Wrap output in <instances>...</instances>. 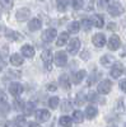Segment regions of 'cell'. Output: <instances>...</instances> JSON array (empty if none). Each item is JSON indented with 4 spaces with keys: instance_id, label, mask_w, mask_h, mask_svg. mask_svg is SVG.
<instances>
[{
    "instance_id": "60d3db41",
    "label": "cell",
    "mask_w": 126,
    "mask_h": 127,
    "mask_svg": "<svg viewBox=\"0 0 126 127\" xmlns=\"http://www.w3.org/2000/svg\"><path fill=\"white\" fill-rule=\"evenodd\" d=\"M88 57H89V54H88L87 51L82 52V59H84V60H88Z\"/></svg>"
},
{
    "instance_id": "277c9868",
    "label": "cell",
    "mask_w": 126,
    "mask_h": 127,
    "mask_svg": "<svg viewBox=\"0 0 126 127\" xmlns=\"http://www.w3.org/2000/svg\"><path fill=\"white\" fill-rule=\"evenodd\" d=\"M79 47H80V41H79V38H77V37H74L70 42H69V46H68V52L70 55H77L78 54V51H79Z\"/></svg>"
},
{
    "instance_id": "f35d334b",
    "label": "cell",
    "mask_w": 126,
    "mask_h": 127,
    "mask_svg": "<svg viewBox=\"0 0 126 127\" xmlns=\"http://www.w3.org/2000/svg\"><path fill=\"white\" fill-rule=\"evenodd\" d=\"M57 88H56V85L55 84H48L47 85V90H50V92H55Z\"/></svg>"
},
{
    "instance_id": "83f0119b",
    "label": "cell",
    "mask_w": 126,
    "mask_h": 127,
    "mask_svg": "<svg viewBox=\"0 0 126 127\" xmlns=\"http://www.w3.org/2000/svg\"><path fill=\"white\" fill-rule=\"evenodd\" d=\"M23 111H24V113H26L27 116L32 114V112L35 111V103H32V102H28L27 104H24V108H23Z\"/></svg>"
},
{
    "instance_id": "ac0fdd59",
    "label": "cell",
    "mask_w": 126,
    "mask_h": 127,
    "mask_svg": "<svg viewBox=\"0 0 126 127\" xmlns=\"http://www.w3.org/2000/svg\"><path fill=\"white\" fill-rule=\"evenodd\" d=\"M10 64H12L13 66H20L23 64V57L18 54H13L10 56Z\"/></svg>"
},
{
    "instance_id": "3957f363",
    "label": "cell",
    "mask_w": 126,
    "mask_h": 127,
    "mask_svg": "<svg viewBox=\"0 0 126 127\" xmlns=\"http://www.w3.org/2000/svg\"><path fill=\"white\" fill-rule=\"evenodd\" d=\"M41 59L45 64L46 70H51V67H52V52L50 50H45L41 54Z\"/></svg>"
},
{
    "instance_id": "836d02e7",
    "label": "cell",
    "mask_w": 126,
    "mask_h": 127,
    "mask_svg": "<svg viewBox=\"0 0 126 127\" xmlns=\"http://www.w3.org/2000/svg\"><path fill=\"white\" fill-rule=\"evenodd\" d=\"M85 102V97L82 94V93H79L78 95H77V100H75V103H77V105H83V103Z\"/></svg>"
},
{
    "instance_id": "1f68e13d",
    "label": "cell",
    "mask_w": 126,
    "mask_h": 127,
    "mask_svg": "<svg viewBox=\"0 0 126 127\" xmlns=\"http://www.w3.org/2000/svg\"><path fill=\"white\" fill-rule=\"evenodd\" d=\"M83 4H84L83 0H71V5L74 9H82Z\"/></svg>"
},
{
    "instance_id": "e0dca14e",
    "label": "cell",
    "mask_w": 126,
    "mask_h": 127,
    "mask_svg": "<svg viewBox=\"0 0 126 127\" xmlns=\"http://www.w3.org/2000/svg\"><path fill=\"white\" fill-rule=\"evenodd\" d=\"M41 27H42V23H41V20L37 19V18L32 19V20H31V22L28 23V28H29V31H32V32L38 31Z\"/></svg>"
},
{
    "instance_id": "484cf974",
    "label": "cell",
    "mask_w": 126,
    "mask_h": 127,
    "mask_svg": "<svg viewBox=\"0 0 126 127\" xmlns=\"http://www.w3.org/2000/svg\"><path fill=\"white\" fill-rule=\"evenodd\" d=\"M112 62H113V59L110 55H104V56L101 57V64H102L103 66H110Z\"/></svg>"
},
{
    "instance_id": "d6986e66",
    "label": "cell",
    "mask_w": 126,
    "mask_h": 127,
    "mask_svg": "<svg viewBox=\"0 0 126 127\" xmlns=\"http://www.w3.org/2000/svg\"><path fill=\"white\" fill-rule=\"evenodd\" d=\"M69 39V33L68 32H61L60 36L57 37V41H56V45L60 47V46H64Z\"/></svg>"
},
{
    "instance_id": "6da1fadb",
    "label": "cell",
    "mask_w": 126,
    "mask_h": 127,
    "mask_svg": "<svg viewBox=\"0 0 126 127\" xmlns=\"http://www.w3.org/2000/svg\"><path fill=\"white\" fill-rule=\"evenodd\" d=\"M54 60H55V64H56L59 67L65 66L66 62H68V55H66V52L65 51H57L56 54H55Z\"/></svg>"
},
{
    "instance_id": "52a82bcc",
    "label": "cell",
    "mask_w": 126,
    "mask_h": 127,
    "mask_svg": "<svg viewBox=\"0 0 126 127\" xmlns=\"http://www.w3.org/2000/svg\"><path fill=\"white\" fill-rule=\"evenodd\" d=\"M120 46H121V39H120V37H119L117 34L111 36L110 39H108V48H110L111 51H116V50H119Z\"/></svg>"
},
{
    "instance_id": "7a4b0ae2",
    "label": "cell",
    "mask_w": 126,
    "mask_h": 127,
    "mask_svg": "<svg viewBox=\"0 0 126 127\" xmlns=\"http://www.w3.org/2000/svg\"><path fill=\"white\" fill-rule=\"evenodd\" d=\"M124 12H125L124 6H122L120 3H117V1L112 3V4L108 6V13H110L112 17H117V15H121Z\"/></svg>"
},
{
    "instance_id": "44dd1931",
    "label": "cell",
    "mask_w": 126,
    "mask_h": 127,
    "mask_svg": "<svg viewBox=\"0 0 126 127\" xmlns=\"http://www.w3.org/2000/svg\"><path fill=\"white\" fill-rule=\"evenodd\" d=\"M59 83H60V85L64 89H66V90L70 88V80H69L68 75H61L60 79H59Z\"/></svg>"
},
{
    "instance_id": "d6a6232c",
    "label": "cell",
    "mask_w": 126,
    "mask_h": 127,
    "mask_svg": "<svg viewBox=\"0 0 126 127\" xmlns=\"http://www.w3.org/2000/svg\"><path fill=\"white\" fill-rule=\"evenodd\" d=\"M14 108H15L17 111H22V109L24 108L23 102H22V100H19V99H15V100H14Z\"/></svg>"
},
{
    "instance_id": "ab89813d",
    "label": "cell",
    "mask_w": 126,
    "mask_h": 127,
    "mask_svg": "<svg viewBox=\"0 0 126 127\" xmlns=\"http://www.w3.org/2000/svg\"><path fill=\"white\" fill-rule=\"evenodd\" d=\"M107 28H108L110 31H115V29H117V26H116V24H115V23H110Z\"/></svg>"
},
{
    "instance_id": "8fae6325",
    "label": "cell",
    "mask_w": 126,
    "mask_h": 127,
    "mask_svg": "<svg viewBox=\"0 0 126 127\" xmlns=\"http://www.w3.org/2000/svg\"><path fill=\"white\" fill-rule=\"evenodd\" d=\"M36 118L40 122H46L50 118V112L47 109H38L36 112Z\"/></svg>"
},
{
    "instance_id": "7c38bea8",
    "label": "cell",
    "mask_w": 126,
    "mask_h": 127,
    "mask_svg": "<svg viewBox=\"0 0 126 127\" xmlns=\"http://www.w3.org/2000/svg\"><path fill=\"white\" fill-rule=\"evenodd\" d=\"M122 71H124V69H122V65L120 62H117L116 65H115L112 69H111V76L113 78V79H116V78H120L121 76V74H122Z\"/></svg>"
},
{
    "instance_id": "ffe728a7",
    "label": "cell",
    "mask_w": 126,
    "mask_h": 127,
    "mask_svg": "<svg viewBox=\"0 0 126 127\" xmlns=\"http://www.w3.org/2000/svg\"><path fill=\"white\" fill-rule=\"evenodd\" d=\"M97 113H98V111L94 105H89V107L85 108V116H87L88 120H93L97 116Z\"/></svg>"
},
{
    "instance_id": "603a6c76",
    "label": "cell",
    "mask_w": 126,
    "mask_h": 127,
    "mask_svg": "<svg viewBox=\"0 0 126 127\" xmlns=\"http://www.w3.org/2000/svg\"><path fill=\"white\" fill-rule=\"evenodd\" d=\"M56 4H57V10L59 12H65L68 5H69V0H57Z\"/></svg>"
},
{
    "instance_id": "4316f807",
    "label": "cell",
    "mask_w": 126,
    "mask_h": 127,
    "mask_svg": "<svg viewBox=\"0 0 126 127\" xmlns=\"http://www.w3.org/2000/svg\"><path fill=\"white\" fill-rule=\"evenodd\" d=\"M71 108H73V104L70 100H68V99L62 100V103H61V111L62 112H69V111H71Z\"/></svg>"
},
{
    "instance_id": "e575fe53",
    "label": "cell",
    "mask_w": 126,
    "mask_h": 127,
    "mask_svg": "<svg viewBox=\"0 0 126 127\" xmlns=\"http://www.w3.org/2000/svg\"><path fill=\"white\" fill-rule=\"evenodd\" d=\"M87 100H89V102H98V95H97L96 93L90 92V93L88 94V98H87Z\"/></svg>"
},
{
    "instance_id": "30bf717a",
    "label": "cell",
    "mask_w": 126,
    "mask_h": 127,
    "mask_svg": "<svg viewBox=\"0 0 126 127\" xmlns=\"http://www.w3.org/2000/svg\"><path fill=\"white\" fill-rule=\"evenodd\" d=\"M31 15V10L28 8H22L19 9L17 12V19L19 20V22H24V20H27Z\"/></svg>"
},
{
    "instance_id": "4fadbf2b",
    "label": "cell",
    "mask_w": 126,
    "mask_h": 127,
    "mask_svg": "<svg viewBox=\"0 0 126 127\" xmlns=\"http://www.w3.org/2000/svg\"><path fill=\"white\" fill-rule=\"evenodd\" d=\"M5 36H6V38L12 39V41H20L23 38L20 33H18L15 31H12V29H5Z\"/></svg>"
},
{
    "instance_id": "b9f144b4",
    "label": "cell",
    "mask_w": 126,
    "mask_h": 127,
    "mask_svg": "<svg viewBox=\"0 0 126 127\" xmlns=\"http://www.w3.org/2000/svg\"><path fill=\"white\" fill-rule=\"evenodd\" d=\"M0 60H1V55H0Z\"/></svg>"
},
{
    "instance_id": "8d00e7d4",
    "label": "cell",
    "mask_w": 126,
    "mask_h": 127,
    "mask_svg": "<svg viewBox=\"0 0 126 127\" xmlns=\"http://www.w3.org/2000/svg\"><path fill=\"white\" fill-rule=\"evenodd\" d=\"M96 80H97V75L92 72V75H90L89 79H88V85H92V84H94V83H96Z\"/></svg>"
},
{
    "instance_id": "2e32d148",
    "label": "cell",
    "mask_w": 126,
    "mask_h": 127,
    "mask_svg": "<svg viewBox=\"0 0 126 127\" xmlns=\"http://www.w3.org/2000/svg\"><path fill=\"white\" fill-rule=\"evenodd\" d=\"M92 20H93L94 27H97V28H102L103 24H104V18L101 14H94L93 18H92Z\"/></svg>"
},
{
    "instance_id": "5b68a950",
    "label": "cell",
    "mask_w": 126,
    "mask_h": 127,
    "mask_svg": "<svg viewBox=\"0 0 126 127\" xmlns=\"http://www.w3.org/2000/svg\"><path fill=\"white\" fill-rule=\"evenodd\" d=\"M111 88H112V83H111V80L104 79L103 81H101V83L98 84L97 90H98V93H101V94H108V93L111 92Z\"/></svg>"
},
{
    "instance_id": "5bb4252c",
    "label": "cell",
    "mask_w": 126,
    "mask_h": 127,
    "mask_svg": "<svg viewBox=\"0 0 126 127\" xmlns=\"http://www.w3.org/2000/svg\"><path fill=\"white\" fill-rule=\"evenodd\" d=\"M87 76V71L85 70H79L78 72L73 74V83L74 84H79L83 81V79Z\"/></svg>"
},
{
    "instance_id": "9c48e42d",
    "label": "cell",
    "mask_w": 126,
    "mask_h": 127,
    "mask_svg": "<svg viewBox=\"0 0 126 127\" xmlns=\"http://www.w3.org/2000/svg\"><path fill=\"white\" fill-rule=\"evenodd\" d=\"M9 92L12 95H14V97H18V95L22 94L23 92V87H22V84H19V83H12L9 85Z\"/></svg>"
},
{
    "instance_id": "cb8c5ba5",
    "label": "cell",
    "mask_w": 126,
    "mask_h": 127,
    "mask_svg": "<svg viewBox=\"0 0 126 127\" xmlns=\"http://www.w3.org/2000/svg\"><path fill=\"white\" fill-rule=\"evenodd\" d=\"M73 121H74L75 123H80L83 122V112L82 111H74V113H73Z\"/></svg>"
},
{
    "instance_id": "f1b7e54d",
    "label": "cell",
    "mask_w": 126,
    "mask_h": 127,
    "mask_svg": "<svg viewBox=\"0 0 126 127\" xmlns=\"http://www.w3.org/2000/svg\"><path fill=\"white\" fill-rule=\"evenodd\" d=\"M59 103H60L59 97H52V98H50V99H48V107H50V108H52V109H55V108H57Z\"/></svg>"
},
{
    "instance_id": "d590c367",
    "label": "cell",
    "mask_w": 126,
    "mask_h": 127,
    "mask_svg": "<svg viewBox=\"0 0 126 127\" xmlns=\"http://www.w3.org/2000/svg\"><path fill=\"white\" fill-rule=\"evenodd\" d=\"M98 8L101 9L108 8V0H98Z\"/></svg>"
},
{
    "instance_id": "9a60e30c",
    "label": "cell",
    "mask_w": 126,
    "mask_h": 127,
    "mask_svg": "<svg viewBox=\"0 0 126 127\" xmlns=\"http://www.w3.org/2000/svg\"><path fill=\"white\" fill-rule=\"evenodd\" d=\"M22 55L24 57H33L35 56V48L31 46V45H24L22 47Z\"/></svg>"
},
{
    "instance_id": "7402d4cb",
    "label": "cell",
    "mask_w": 126,
    "mask_h": 127,
    "mask_svg": "<svg viewBox=\"0 0 126 127\" xmlns=\"http://www.w3.org/2000/svg\"><path fill=\"white\" fill-rule=\"evenodd\" d=\"M68 31L70 33H78L80 31V23L79 22H71L69 26H68Z\"/></svg>"
},
{
    "instance_id": "74e56055",
    "label": "cell",
    "mask_w": 126,
    "mask_h": 127,
    "mask_svg": "<svg viewBox=\"0 0 126 127\" xmlns=\"http://www.w3.org/2000/svg\"><path fill=\"white\" fill-rule=\"evenodd\" d=\"M120 89L122 90V92H126V79H124V80H121L120 81Z\"/></svg>"
},
{
    "instance_id": "d4e9b609",
    "label": "cell",
    "mask_w": 126,
    "mask_h": 127,
    "mask_svg": "<svg viewBox=\"0 0 126 127\" xmlns=\"http://www.w3.org/2000/svg\"><path fill=\"white\" fill-rule=\"evenodd\" d=\"M71 122H73V118L68 117V116H62V117H60V120H59L60 126H70Z\"/></svg>"
},
{
    "instance_id": "8992f818",
    "label": "cell",
    "mask_w": 126,
    "mask_h": 127,
    "mask_svg": "<svg viewBox=\"0 0 126 127\" xmlns=\"http://www.w3.org/2000/svg\"><path fill=\"white\" fill-rule=\"evenodd\" d=\"M56 34H57V32H56L55 28H48V29H46L43 33H42V39L48 43V42H52L56 38Z\"/></svg>"
},
{
    "instance_id": "f546056e",
    "label": "cell",
    "mask_w": 126,
    "mask_h": 127,
    "mask_svg": "<svg viewBox=\"0 0 126 127\" xmlns=\"http://www.w3.org/2000/svg\"><path fill=\"white\" fill-rule=\"evenodd\" d=\"M14 4V0H0V5L4 9H10Z\"/></svg>"
},
{
    "instance_id": "4dcf8cb0",
    "label": "cell",
    "mask_w": 126,
    "mask_h": 127,
    "mask_svg": "<svg viewBox=\"0 0 126 127\" xmlns=\"http://www.w3.org/2000/svg\"><path fill=\"white\" fill-rule=\"evenodd\" d=\"M82 26H83V28L84 29H90V27L93 26V20L92 19H88V18H85V19H83L82 20Z\"/></svg>"
},
{
    "instance_id": "ba28073f",
    "label": "cell",
    "mask_w": 126,
    "mask_h": 127,
    "mask_svg": "<svg viewBox=\"0 0 126 127\" xmlns=\"http://www.w3.org/2000/svg\"><path fill=\"white\" fill-rule=\"evenodd\" d=\"M92 42H93V45L96 47L101 48V47H103L104 45H106V37H104L103 33H97V34L93 36Z\"/></svg>"
}]
</instances>
